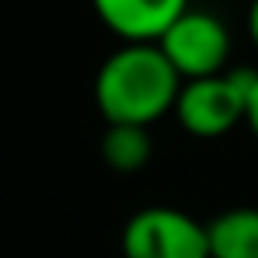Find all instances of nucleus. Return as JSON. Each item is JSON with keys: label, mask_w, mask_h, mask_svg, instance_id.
<instances>
[{"label": "nucleus", "mask_w": 258, "mask_h": 258, "mask_svg": "<svg viewBox=\"0 0 258 258\" xmlns=\"http://www.w3.org/2000/svg\"><path fill=\"white\" fill-rule=\"evenodd\" d=\"M99 156L113 172H139L152 159V136L149 126H126V122H106V133L99 139Z\"/></svg>", "instance_id": "0eeeda50"}, {"label": "nucleus", "mask_w": 258, "mask_h": 258, "mask_svg": "<svg viewBox=\"0 0 258 258\" xmlns=\"http://www.w3.org/2000/svg\"><path fill=\"white\" fill-rule=\"evenodd\" d=\"M209 258H258V209L235 205L205 222Z\"/></svg>", "instance_id": "423d86ee"}, {"label": "nucleus", "mask_w": 258, "mask_h": 258, "mask_svg": "<svg viewBox=\"0 0 258 258\" xmlns=\"http://www.w3.org/2000/svg\"><path fill=\"white\" fill-rule=\"evenodd\" d=\"M245 23H248V37H251V43L258 46V0H251V4H248V20H245Z\"/></svg>", "instance_id": "1a4fd4ad"}, {"label": "nucleus", "mask_w": 258, "mask_h": 258, "mask_svg": "<svg viewBox=\"0 0 258 258\" xmlns=\"http://www.w3.org/2000/svg\"><path fill=\"white\" fill-rule=\"evenodd\" d=\"M122 258H209L205 222L172 205L139 209L122 228Z\"/></svg>", "instance_id": "20e7f679"}, {"label": "nucleus", "mask_w": 258, "mask_h": 258, "mask_svg": "<svg viewBox=\"0 0 258 258\" xmlns=\"http://www.w3.org/2000/svg\"><path fill=\"white\" fill-rule=\"evenodd\" d=\"M182 80L156 43H122L103 60L93 83L96 109L106 122L152 126L172 113Z\"/></svg>", "instance_id": "f257e3e1"}, {"label": "nucleus", "mask_w": 258, "mask_h": 258, "mask_svg": "<svg viewBox=\"0 0 258 258\" xmlns=\"http://www.w3.org/2000/svg\"><path fill=\"white\" fill-rule=\"evenodd\" d=\"M245 122H248V129L258 136V73L255 80H251V93H248V113H245Z\"/></svg>", "instance_id": "6e6552de"}, {"label": "nucleus", "mask_w": 258, "mask_h": 258, "mask_svg": "<svg viewBox=\"0 0 258 258\" xmlns=\"http://www.w3.org/2000/svg\"><path fill=\"white\" fill-rule=\"evenodd\" d=\"M93 10L126 43H156L189 10V0H93Z\"/></svg>", "instance_id": "39448f33"}, {"label": "nucleus", "mask_w": 258, "mask_h": 258, "mask_svg": "<svg viewBox=\"0 0 258 258\" xmlns=\"http://www.w3.org/2000/svg\"><path fill=\"white\" fill-rule=\"evenodd\" d=\"M251 80H255V70H222L205 80L182 83L172 106L179 126L199 139L232 133L238 122H245Z\"/></svg>", "instance_id": "f03ea898"}, {"label": "nucleus", "mask_w": 258, "mask_h": 258, "mask_svg": "<svg viewBox=\"0 0 258 258\" xmlns=\"http://www.w3.org/2000/svg\"><path fill=\"white\" fill-rule=\"evenodd\" d=\"M156 46L162 50L169 67L179 73V80L189 83V80H205L225 70L232 53V33L215 14L189 7L166 27Z\"/></svg>", "instance_id": "7ed1b4c3"}]
</instances>
